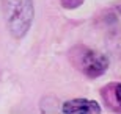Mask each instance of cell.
Here are the masks:
<instances>
[{
	"instance_id": "1",
	"label": "cell",
	"mask_w": 121,
	"mask_h": 114,
	"mask_svg": "<svg viewBox=\"0 0 121 114\" xmlns=\"http://www.w3.org/2000/svg\"><path fill=\"white\" fill-rule=\"evenodd\" d=\"M5 22L13 38L21 39L30 30L35 8L31 0H2Z\"/></svg>"
},
{
	"instance_id": "2",
	"label": "cell",
	"mask_w": 121,
	"mask_h": 114,
	"mask_svg": "<svg viewBox=\"0 0 121 114\" xmlns=\"http://www.w3.org/2000/svg\"><path fill=\"white\" fill-rule=\"evenodd\" d=\"M71 61L88 78H98L104 75L110 64L105 55L91 50V48H86L83 45H79L71 50Z\"/></svg>"
},
{
	"instance_id": "3",
	"label": "cell",
	"mask_w": 121,
	"mask_h": 114,
	"mask_svg": "<svg viewBox=\"0 0 121 114\" xmlns=\"http://www.w3.org/2000/svg\"><path fill=\"white\" fill-rule=\"evenodd\" d=\"M61 111L66 114H99L101 106L98 102L88 98H72L63 103Z\"/></svg>"
},
{
	"instance_id": "4",
	"label": "cell",
	"mask_w": 121,
	"mask_h": 114,
	"mask_svg": "<svg viewBox=\"0 0 121 114\" xmlns=\"http://www.w3.org/2000/svg\"><path fill=\"white\" fill-rule=\"evenodd\" d=\"M82 3H83V0H61L63 8H66V9H76Z\"/></svg>"
},
{
	"instance_id": "5",
	"label": "cell",
	"mask_w": 121,
	"mask_h": 114,
	"mask_svg": "<svg viewBox=\"0 0 121 114\" xmlns=\"http://www.w3.org/2000/svg\"><path fill=\"white\" fill-rule=\"evenodd\" d=\"M115 98H117L118 105L121 106V83H120V84H117V86H115Z\"/></svg>"
},
{
	"instance_id": "6",
	"label": "cell",
	"mask_w": 121,
	"mask_h": 114,
	"mask_svg": "<svg viewBox=\"0 0 121 114\" xmlns=\"http://www.w3.org/2000/svg\"><path fill=\"white\" fill-rule=\"evenodd\" d=\"M118 13H120V16H121V5L118 6Z\"/></svg>"
}]
</instances>
